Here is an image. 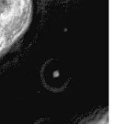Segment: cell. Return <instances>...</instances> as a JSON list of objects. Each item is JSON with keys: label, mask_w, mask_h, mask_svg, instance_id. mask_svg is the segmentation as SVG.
I'll return each mask as SVG.
<instances>
[{"label": "cell", "mask_w": 115, "mask_h": 124, "mask_svg": "<svg viewBox=\"0 0 115 124\" xmlns=\"http://www.w3.org/2000/svg\"><path fill=\"white\" fill-rule=\"evenodd\" d=\"M31 15L32 0H0V54L26 32Z\"/></svg>", "instance_id": "1"}]
</instances>
